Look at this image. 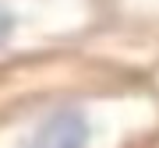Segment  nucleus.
Here are the masks:
<instances>
[{
  "label": "nucleus",
  "instance_id": "nucleus-1",
  "mask_svg": "<svg viewBox=\"0 0 159 148\" xmlns=\"http://www.w3.org/2000/svg\"><path fill=\"white\" fill-rule=\"evenodd\" d=\"M92 127L78 106H60L29 134L25 148H89Z\"/></svg>",
  "mask_w": 159,
  "mask_h": 148
},
{
  "label": "nucleus",
  "instance_id": "nucleus-2",
  "mask_svg": "<svg viewBox=\"0 0 159 148\" xmlns=\"http://www.w3.org/2000/svg\"><path fill=\"white\" fill-rule=\"evenodd\" d=\"M14 25H18V21H14V14L7 11V7H0V42H4L7 35L14 32Z\"/></svg>",
  "mask_w": 159,
  "mask_h": 148
}]
</instances>
